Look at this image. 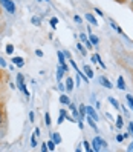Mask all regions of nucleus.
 <instances>
[{"label": "nucleus", "instance_id": "41", "mask_svg": "<svg viewBox=\"0 0 133 152\" xmlns=\"http://www.w3.org/2000/svg\"><path fill=\"white\" fill-rule=\"evenodd\" d=\"M29 120H31V121H34V112H31V114H29Z\"/></svg>", "mask_w": 133, "mask_h": 152}, {"label": "nucleus", "instance_id": "3", "mask_svg": "<svg viewBox=\"0 0 133 152\" xmlns=\"http://www.w3.org/2000/svg\"><path fill=\"white\" fill-rule=\"evenodd\" d=\"M17 88H19L22 92H25L26 97H29V91L25 86V80H23V75L22 74H17Z\"/></svg>", "mask_w": 133, "mask_h": 152}, {"label": "nucleus", "instance_id": "38", "mask_svg": "<svg viewBox=\"0 0 133 152\" xmlns=\"http://www.w3.org/2000/svg\"><path fill=\"white\" fill-rule=\"evenodd\" d=\"M63 52H64V56H66V57H67L69 60H70V58H72V57H70V54H69V52H67V51H63Z\"/></svg>", "mask_w": 133, "mask_h": 152}, {"label": "nucleus", "instance_id": "2", "mask_svg": "<svg viewBox=\"0 0 133 152\" xmlns=\"http://www.w3.org/2000/svg\"><path fill=\"white\" fill-rule=\"evenodd\" d=\"M0 5H2L5 8V11H8L9 14L15 12V5H14V2H11V0H0Z\"/></svg>", "mask_w": 133, "mask_h": 152}, {"label": "nucleus", "instance_id": "43", "mask_svg": "<svg viewBox=\"0 0 133 152\" xmlns=\"http://www.w3.org/2000/svg\"><path fill=\"white\" fill-rule=\"evenodd\" d=\"M115 2H118V3H124L126 0H115Z\"/></svg>", "mask_w": 133, "mask_h": 152}, {"label": "nucleus", "instance_id": "42", "mask_svg": "<svg viewBox=\"0 0 133 152\" xmlns=\"http://www.w3.org/2000/svg\"><path fill=\"white\" fill-rule=\"evenodd\" d=\"M127 151H130V152H132V151H133V143H132V145H130V146H129V148H127Z\"/></svg>", "mask_w": 133, "mask_h": 152}, {"label": "nucleus", "instance_id": "25", "mask_svg": "<svg viewBox=\"0 0 133 152\" xmlns=\"http://www.w3.org/2000/svg\"><path fill=\"white\" fill-rule=\"evenodd\" d=\"M126 98H127V102H129V104H130V108L133 109V97H132V95H126Z\"/></svg>", "mask_w": 133, "mask_h": 152}, {"label": "nucleus", "instance_id": "8", "mask_svg": "<svg viewBox=\"0 0 133 152\" xmlns=\"http://www.w3.org/2000/svg\"><path fill=\"white\" fill-rule=\"evenodd\" d=\"M92 61H93V63H100V65H101V68H106V65L103 63V60L100 58V56H98V54H93V56H92Z\"/></svg>", "mask_w": 133, "mask_h": 152}, {"label": "nucleus", "instance_id": "34", "mask_svg": "<svg viewBox=\"0 0 133 152\" xmlns=\"http://www.w3.org/2000/svg\"><path fill=\"white\" fill-rule=\"evenodd\" d=\"M48 149H49V148H48V145H41V151H43V152H46Z\"/></svg>", "mask_w": 133, "mask_h": 152}, {"label": "nucleus", "instance_id": "29", "mask_svg": "<svg viewBox=\"0 0 133 152\" xmlns=\"http://www.w3.org/2000/svg\"><path fill=\"white\" fill-rule=\"evenodd\" d=\"M64 118H66L64 115H61V114H60V115H58V120H57V123H58V124H61V123L64 121Z\"/></svg>", "mask_w": 133, "mask_h": 152}, {"label": "nucleus", "instance_id": "26", "mask_svg": "<svg viewBox=\"0 0 133 152\" xmlns=\"http://www.w3.org/2000/svg\"><path fill=\"white\" fill-rule=\"evenodd\" d=\"M2 123H3V106L0 104V126H2Z\"/></svg>", "mask_w": 133, "mask_h": 152}, {"label": "nucleus", "instance_id": "13", "mask_svg": "<svg viewBox=\"0 0 133 152\" xmlns=\"http://www.w3.org/2000/svg\"><path fill=\"white\" fill-rule=\"evenodd\" d=\"M118 88L121 89V91L126 89V83H124V78L122 77H118Z\"/></svg>", "mask_w": 133, "mask_h": 152}, {"label": "nucleus", "instance_id": "27", "mask_svg": "<svg viewBox=\"0 0 133 152\" xmlns=\"http://www.w3.org/2000/svg\"><path fill=\"white\" fill-rule=\"evenodd\" d=\"M83 146H84V149H86L87 152H92V148H90V145H89L87 141H84V143H83Z\"/></svg>", "mask_w": 133, "mask_h": 152}, {"label": "nucleus", "instance_id": "14", "mask_svg": "<svg viewBox=\"0 0 133 152\" xmlns=\"http://www.w3.org/2000/svg\"><path fill=\"white\" fill-rule=\"evenodd\" d=\"M52 138H54V141H55V145H60V143H61V137L58 135L57 132H52Z\"/></svg>", "mask_w": 133, "mask_h": 152}, {"label": "nucleus", "instance_id": "6", "mask_svg": "<svg viewBox=\"0 0 133 152\" xmlns=\"http://www.w3.org/2000/svg\"><path fill=\"white\" fill-rule=\"evenodd\" d=\"M11 61H12L14 65H17L19 68H22V66L25 65V61H23V58H22V57H12V58H11Z\"/></svg>", "mask_w": 133, "mask_h": 152}, {"label": "nucleus", "instance_id": "33", "mask_svg": "<svg viewBox=\"0 0 133 152\" xmlns=\"http://www.w3.org/2000/svg\"><path fill=\"white\" fill-rule=\"evenodd\" d=\"M129 129H130V135H133V121H130V124H129Z\"/></svg>", "mask_w": 133, "mask_h": 152}, {"label": "nucleus", "instance_id": "12", "mask_svg": "<svg viewBox=\"0 0 133 152\" xmlns=\"http://www.w3.org/2000/svg\"><path fill=\"white\" fill-rule=\"evenodd\" d=\"M84 72H86V75H87L89 78H92V77H93V71L90 69V66L84 65Z\"/></svg>", "mask_w": 133, "mask_h": 152}, {"label": "nucleus", "instance_id": "9", "mask_svg": "<svg viewBox=\"0 0 133 152\" xmlns=\"http://www.w3.org/2000/svg\"><path fill=\"white\" fill-rule=\"evenodd\" d=\"M86 20H87V22H90L93 26H96V25H98V20H96V19H95V17H93L92 14H86Z\"/></svg>", "mask_w": 133, "mask_h": 152}, {"label": "nucleus", "instance_id": "40", "mask_svg": "<svg viewBox=\"0 0 133 152\" xmlns=\"http://www.w3.org/2000/svg\"><path fill=\"white\" fill-rule=\"evenodd\" d=\"M34 134H35V135H40V129H38V128H35V132H34Z\"/></svg>", "mask_w": 133, "mask_h": 152}, {"label": "nucleus", "instance_id": "39", "mask_svg": "<svg viewBox=\"0 0 133 152\" xmlns=\"http://www.w3.org/2000/svg\"><path fill=\"white\" fill-rule=\"evenodd\" d=\"M60 114H61V115H64V117L67 115V114H66V109H61V111H60Z\"/></svg>", "mask_w": 133, "mask_h": 152}, {"label": "nucleus", "instance_id": "19", "mask_svg": "<svg viewBox=\"0 0 133 152\" xmlns=\"http://www.w3.org/2000/svg\"><path fill=\"white\" fill-rule=\"evenodd\" d=\"M122 124H124L122 117H121V115H118V117H116V128H122Z\"/></svg>", "mask_w": 133, "mask_h": 152}, {"label": "nucleus", "instance_id": "28", "mask_svg": "<svg viewBox=\"0 0 133 152\" xmlns=\"http://www.w3.org/2000/svg\"><path fill=\"white\" fill-rule=\"evenodd\" d=\"M6 52H8V54H12V52H14V46H12V45H8V46H6Z\"/></svg>", "mask_w": 133, "mask_h": 152}, {"label": "nucleus", "instance_id": "20", "mask_svg": "<svg viewBox=\"0 0 133 152\" xmlns=\"http://www.w3.org/2000/svg\"><path fill=\"white\" fill-rule=\"evenodd\" d=\"M31 22H32V25L38 26V25H40V17H32V19H31Z\"/></svg>", "mask_w": 133, "mask_h": 152}, {"label": "nucleus", "instance_id": "10", "mask_svg": "<svg viewBox=\"0 0 133 152\" xmlns=\"http://www.w3.org/2000/svg\"><path fill=\"white\" fill-rule=\"evenodd\" d=\"M72 89H74V80L72 77H69L66 80V91H72Z\"/></svg>", "mask_w": 133, "mask_h": 152}, {"label": "nucleus", "instance_id": "15", "mask_svg": "<svg viewBox=\"0 0 133 152\" xmlns=\"http://www.w3.org/2000/svg\"><path fill=\"white\" fill-rule=\"evenodd\" d=\"M89 39H90V42H92V45H98L100 43V40H98V37H96L95 34H90L89 35Z\"/></svg>", "mask_w": 133, "mask_h": 152}, {"label": "nucleus", "instance_id": "44", "mask_svg": "<svg viewBox=\"0 0 133 152\" xmlns=\"http://www.w3.org/2000/svg\"><path fill=\"white\" fill-rule=\"evenodd\" d=\"M132 5H133V0H132Z\"/></svg>", "mask_w": 133, "mask_h": 152}, {"label": "nucleus", "instance_id": "35", "mask_svg": "<svg viewBox=\"0 0 133 152\" xmlns=\"http://www.w3.org/2000/svg\"><path fill=\"white\" fill-rule=\"evenodd\" d=\"M122 140H124V135H116V141H119V143H121Z\"/></svg>", "mask_w": 133, "mask_h": 152}, {"label": "nucleus", "instance_id": "5", "mask_svg": "<svg viewBox=\"0 0 133 152\" xmlns=\"http://www.w3.org/2000/svg\"><path fill=\"white\" fill-rule=\"evenodd\" d=\"M64 68L61 66V65H58V68H57V80L58 82H61V78H63V75H64Z\"/></svg>", "mask_w": 133, "mask_h": 152}, {"label": "nucleus", "instance_id": "36", "mask_svg": "<svg viewBox=\"0 0 133 152\" xmlns=\"http://www.w3.org/2000/svg\"><path fill=\"white\" fill-rule=\"evenodd\" d=\"M35 54H37L38 57H43V52H41L40 49H37V51H35Z\"/></svg>", "mask_w": 133, "mask_h": 152}, {"label": "nucleus", "instance_id": "37", "mask_svg": "<svg viewBox=\"0 0 133 152\" xmlns=\"http://www.w3.org/2000/svg\"><path fill=\"white\" fill-rule=\"evenodd\" d=\"M78 128H80V129H83V128H84V124H83V121H78Z\"/></svg>", "mask_w": 133, "mask_h": 152}, {"label": "nucleus", "instance_id": "4", "mask_svg": "<svg viewBox=\"0 0 133 152\" xmlns=\"http://www.w3.org/2000/svg\"><path fill=\"white\" fill-rule=\"evenodd\" d=\"M86 112H87L89 117H92L95 121H98V114H96V111L92 108V106H86Z\"/></svg>", "mask_w": 133, "mask_h": 152}, {"label": "nucleus", "instance_id": "18", "mask_svg": "<svg viewBox=\"0 0 133 152\" xmlns=\"http://www.w3.org/2000/svg\"><path fill=\"white\" fill-rule=\"evenodd\" d=\"M77 48H78V51H80V52H81V54H83V56H86V54H87V51L84 49V46H83V45H81V43H78V45H77Z\"/></svg>", "mask_w": 133, "mask_h": 152}, {"label": "nucleus", "instance_id": "1", "mask_svg": "<svg viewBox=\"0 0 133 152\" xmlns=\"http://www.w3.org/2000/svg\"><path fill=\"white\" fill-rule=\"evenodd\" d=\"M92 151L95 152H100V151H104V149H107V143H106L101 137H95L92 140Z\"/></svg>", "mask_w": 133, "mask_h": 152}, {"label": "nucleus", "instance_id": "16", "mask_svg": "<svg viewBox=\"0 0 133 152\" xmlns=\"http://www.w3.org/2000/svg\"><path fill=\"white\" fill-rule=\"evenodd\" d=\"M78 112H80V115H81V118H84V115L87 114V112H86V106H84V104H81V106L78 108Z\"/></svg>", "mask_w": 133, "mask_h": 152}, {"label": "nucleus", "instance_id": "24", "mask_svg": "<svg viewBox=\"0 0 133 152\" xmlns=\"http://www.w3.org/2000/svg\"><path fill=\"white\" fill-rule=\"evenodd\" d=\"M31 146H32V148H35V146H37V138H35V134H34V135L31 137Z\"/></svg>", "mask_w": 133, "mask_h": 152}, {"label": "nucleus", "instance_id": "23", "mask_svg": "<svg viewBox=\"0 0 133 152\" xmlns=\"http://www.w3.org/2000/svg\"><path fill=\"white\" fill-rule=\"evenodd\" d=\"M48 148H49V151H55V141H54V140L49 141V143H48Z\"/></svg>", "mask_w": 133, "mask_h": 152}, {"label": "nucleus", "instance_id": "32", "mask_svg": "<svg viewBox=\"0 0 133 152\" xmlns=\"http://www.w3.org/2000/svg\"><path fill=\"white\" fill-rule=\"evenodd\" d=\"M0 66H2V68H5V66H6V61H5L2 57H0Z\"/></svg>", "mask_w": 133, "mask_h": 152}, {"label": "nucleus", "instance_id": "17", "mask_svg": "<svg viewBox=\"0 0 133 152\" xmlns=\"http://www.w3.org/2000/svg\"><path fill=\"white\" fill-rule=\"evenodd\" d=\"M109 102H110V103H112V104L115 106V109H119V103H118L116 100H115L113 97H109Z\"/></svg>", "mask_w": 133, "mask_h": 152}, {"label": "nucleus", "instance_id": "22", "mask_svg": "<svg viewBox=\"0 0 133 152\" xmlns=\"http://www.w3.org/2000/svg\"><path fill=\"white\" fill-rule=\"evenodd\" d=\"M44 123H46V126H51V115L49 114L44 115Z\"/></svg>", "mask_w": 133, "mask_h": 152}, {"label": "nucleus", "instance_id": "11", "mask_svg": "<svg viewBox=\"0 0 133 152\" xmlns=\"http://www.w3.org/2000/svg\"><path fill=\"white\" fill-rule=\"evenodd\" d=\"M60 103H63V104H67V106H69V103H70V100H69V97H67L66 94H63V95H60Z\"/></svg>", "mask_w": 133, "mask_h": 152}, {"label": "nucleus", "instance_id": "30", "mask_svg": "<svg viewBox=\"0 0 133 152\" xmlns=\"http://www.w3.org/2000/svg\"><path fill=\"white\" fill-rule=\"evenodd\" d=\"M58 89H60V91H64V89H66V86H64L63 83H61V82H58Z\"/></svg>", "mask_w": 133, "mask_h": 152}, {"label": "nucleus", "instance_id": "7", "mask_svg": "<svg viewBox=\"0 0 133 152\" xmlns=\"http://www.w3.org/2000/svg\"><path fill=\"white\" fill-rule=\"evenodd\" d=\"M100 83H101V85H103L104 88H109V89H110V88L113 86V85L110 83V80H107L106 77H100Z\"/></svg>", "mask_w": 133, "mask_h": 152}, {"label": "nucleus", "instance_id": "21", "mask_svg": "<svg viewBox=\"0 0 133 152\" xmlns=\"http://www.w3.org/2000/svg\"><path fill=\"white\" fill-rule=\"evenodd\" d=\"M57 23H58V19H57V17H52V19H51V26H52V28H55Z\"/></svg>", "mask_w": 133, "mask_h": 152}, {"label": "nucleus", "instance_id": "31", "mask_svg": "<svg viewBox=\"0 0 133 152\" xmlns=\"http://www.w3.org/2000/svg\"><path fill=\"white\" fill-rule=\"evenodd\" d=\"M74 20H75L77 23H81V22H83V20H81V17H80V15H75V17H74Z\"/></svg>", "mask_w": 133, "mask_h": 152}]
</instances>
